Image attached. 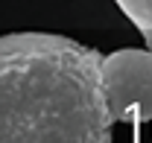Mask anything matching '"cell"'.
Here are the masks:
<instances>
[{"mask_svg":"<svg viewBox=\"0 0 152 143\" xmlns=\"http://www.w3.org/2000/svg\"><path fill=\"white\" fill-rule=\"evenodd\" d=\"M102 58L67 35H3L0 143H111Z\"/></svg>","mask_w":152,"mask_h":143,"instance_id":"cell-1","label":"cell"},{"mask_svg":"<svg viewBox=\"0 0 152 143\" xmlns=\"http://www.w3.org/2000/svg\"><path fill=\"white\" fill-rule=\"evenodd\" d=\"M105 96L117 123L134 125V143L140 128L152 120V50H114L102 58Z\"/></svg>","mask_w":152,"mask_h":143,"instance_id":"cell-2","label":"cell"},{"mask_svg":"<svg viewBox=\"0 0 152 143\" xmlns=\"http://www.w3.org/2000/svg\"><path fill=\"white\" fill-rule=\"evenodd\" d=\"M123 15L137 26L140 35H149L152 32V0H114Z\"/></svg>","mask_w":152,"mask_h":143,"instance_id":"cell-3","label":"cell"}]
</instances>
